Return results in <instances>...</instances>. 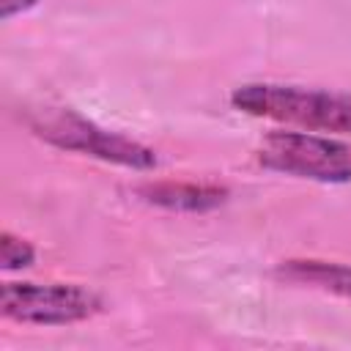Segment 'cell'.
I'll return each instance as SVG.
<instances>
[{"label":"cell","instance_id":"cell-1","mask_svg":"<svg viewBox=\"0 0 351 351\" xmlns=\"http://www.w3.org/2000/svg\"><path fill=\"white\" fill-rule=\"evenodd\" d=\"M230 104L247 115L296 123L321 132H351V96L299 85L250 82L230 93Z\"/></svg>","mask_w":351,"mask_h":351},{"label":"cell","instance_id":"cell-2","mask_svg":"<svg viewBox=\"0 0 351 351\" xmlns=\"http://www.w3.org/2000/svg\"><path fill=\"white\" fill-rule=\"evenodd\" d=\"M30 126L38 137L66 151H80L132 170H151L156 165V154L151 148L118 132H107L74 110H38L30 118Z\"/></svg>","mask_w":351,"mask_h":351},{"label":"cell","instance_id":"cell-3","mask_svg":"<svg viewBox=\"0 0 351 351\" xmlns=\"http://www.w3.org/2000/svg\"><path fill=\"white\" fill-rule=\"evenodd\" d=\"M258 159L269 170L313 178L324 184L351 181V145L310 134V132H271L258 148Z\"/></svg>","mask_w":351,"mask_h":351},{"label":"cell","instance_id":"cell-4","mask_svg":"<svg viewBox=\"0 0 351 351\" xmlns=\"http://www.w3.org/2000/svg\"><path fill=\"white\" fill-rule=\"evenodd\" d=\"M101 299L77 282H3L0 310L22 324H74L99 313Z\"/></svg>","mask_w":351,"mask_h":351},{"label":"cell","instance_id":"cell-5","mask_svg":"<svg viewBox=\"0 0 351 351\" xmlns=\"http://www.w3.org/2000/svg\"><path fill=\"white\" fill-rule=\"evenodd\" d=\"M148 203L170 208V211H208L225 203L228 189L222 186H208V184H145L137 189Z\"/></svg>","mask_w":351,"mask_h":351},{"label":"cell","instance_id":"cell-6","mask_svg":"<svg viewBox=\"0 0 351 351\" xmlns=\"http://www.w3.org/2000/svg\"><path fill=\"white\" fill-rule=\"evenodd\" d=\"M277 277L299 285H313L340 296H351V263L335 261H282Z\"/></svg>","mask_w":351,"mask_h":351},{"label":"cell","instance_id":"cell-7","mask_svg":"<svg viewBox=\"0 0 351 351\" xmlns=\"http://www.w3.org/2000/svg\"><path fill=\"white\" fill-rule=\"evenodd\" d=\"M33 258H36V252L25 239H16L8 230L0 236V263H3V269H25V266L33 263Z\"/></svg>","mask_w":351,"mask_h":351},{"label":"cell","instance_id":"cell-8","mask_svg":"<svg viewBox=\"0 0 351 351\" xmlns=\"http://www.w3.org/2000/svg\"><path fill=\"white\" fill-rule=\"evenodd\" d=\"M38 0H3V19H11L14 14H22V11H27V8H33Z\"/></svg>","mask_w":351,"mask_h":351}]
</instances>
